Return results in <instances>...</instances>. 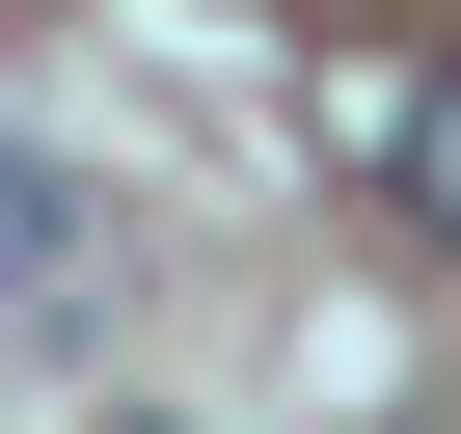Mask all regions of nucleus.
Segmentation results:
<instances>
[{
  "mask_svg": "<svg viewBox=\"0 0 461 434\" xmlns=\"http://www.w3.org/2000/svg\"><path fill=\"white\" fill-rule=\"evenodd\" d=\"M407 217H434V245H461V55L407 82Z\"/></svg>",
  "mask_w": 461,
  "mask_h": 434,
  "instance_id": "1",
  "label": "nucleus"
},
{
  "mask_svg": "<svg viewBox=\"0 0 461 434\" xmlns=\"http://www.w3.org/2000/svg\"><path fill=\"white\" fill-rule=\"evenodd\" d=\"M28 245H55V217H28V163H0V272H28Z\"/></svg>",
  "mask_w": 461,
  "mask_h": 434,
  "instance_id": "2",
  "label": "nucleus"
}]
</instances>
